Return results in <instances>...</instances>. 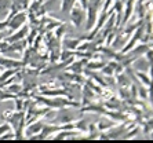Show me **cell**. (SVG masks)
<instances>
[{
    "instance_id": "cell-20",
    "label": "cell",
    "mask_w": 153,
    "mask_h": 143,
    "mask_svg": "<svg viewBox=\"0 0 153 143\" xmlns=\"http://www.w3.org/2000/svg\"><path fill=\"white\" fill-rule=\"evenodd\" d=\"M106 106L108 107H112V109H120L121 102L119 99H116V98H111V99H109V102H106Z\"/></svg>"
},
{
    "instance_id": "cell-23",
    "label": "cell",
    "mask_w": 153,
    "mask_h": 143,
    "mask_svg": "<svg viewBox=\"0 0 153 143\" xmlns=\"http://www.w3.org/2000/svg\"><path fill=\"white\" fill-rule=\"evenodd\" d=\"M4 37H3V35H0V41H1V40H3Z\"/></svg>"
},
{
    "instance_id": "cell-21",
    "label": "cell",
    "mask_w": 153,
    "mask_h": 143,
    "mask_svg": "<svg viewBox=\"0 0 153 143\" xmlns=\"http://www.w3.org/2000/svg\"><path fill=\"white\" fill-rule=\"evenodd\" d=\"M10 124H0V136L3 135L4 132H7V131H10Z\"/></svg>"
},
{
    "instance_id": "cell-5",
    "label": "cell",
    "mask_w": 153,
    "mask_h": 143,
    "mask_svg": "<svg viewBox=\"0 0 153 143\" xmlns=\"http://www.w3.org/2000/svg\"><path fill=\"white\" fill-rule=\"evenodd\" d=\"M0 68L4 69H13V68H24V63H22L21 59H14L11 57H0Z\"/></svg>"
},
{
    "instance_id": "cell-7",
    "label": "cell",
    "mask_w": 153,
    "mask_h": 143,
    "mask_svg": "<svg viewBox=\"0 0 153 143\" xmlns=\"http://www.w3.org/2000/svg\"><path fill=\"white\" fill-rule=\"evenodd\" d=\"M43 125H44V122L43 121H32V122H29L28 127H25V129H24V133H25V138L26 139H29L32 135H36V133H39L40 131H42L43 128Z\"/></svg>"
},
{
    "instance_id": "cell-16",
    "label": "cell",
    "mask_w": 153,
    "mask_h": 143,
    "mask_svg": "<svg viewBox=\"0 0 153 143\" xmlns=\"http://www.w3.org/2000/svg\"><path fill=\"white\" fill-rule=\"evenodd\" d=\"M88 124L90 122H87V120L80 118V120H79L76 124H73V125H75V128L79 129L80 132H87V131H88Z\"/></svg>"
},
{
    "instance_id": "cell-17",
    "label": "cell",
    "mask_w": 153,
    "mask_h": 143,
    "mask_svg": "<svg viewBox=\"0 0 153 143\" xmlns=\"http://www.w3.org/2000/svg\"><path fill=\"white\" fill-rule=\"evenodd\" d=\"M6 91H8L10 94H13V95H15V97H17L18 94L22 91V86H19V84H7Z\"/></svg>"
},
{
    "instance_id": "cell-19",
    "label": "cell",
    "mask_w": 153,
    "mask_h": 143,
    "mask_svg": "<svg viewBox=\"0 0 153 143\" xmlns=\"http://www.w3.org/2000/svg\"><path fill=\"white\" fill-rule=\"evenodd\" d=\"M10 99H15V95H13V94H10L8 91H6V89H0V102L1 100H10Z\"/></svg>"
},
{
    "instance_id": "cell-4",
    "label": "cell",
    "mask_w": 153,
    "mask_h": 143,
    "mask_svg": "<svg viewBox=\"0 0 153 143\" xmlns=\"http://www.w3.org/2000/svg\"><path fill=\"white\" fill-rule=\"evenodd\" d=\"M150 66H152V62H149L145 57H138L137 59L131 62V69L134 72H149Z\"/></svg>"
},
{
    "instance_id": "cell-9",
    "label": "cell",
    "mask_w": 153,
    "mask_h": 143,
    "mask_svg": "<svg viewBox=\"0 0 153 143\" xmlns=\"http://www.w3.org/2000/svg\"><path fill=\"white\" fill-rule=\"evenodd\" d=\"M87 58H84V59H80V61H72V63L68 66V70H71L72 73H75V74H82L83 72H84L85 69V63H87Z\"/></svg>"
},
{
    "instance_id": "cell-13",
    "label": "cell",
    "mask_w": 153,
    "mask_h": 143,
    "mask_svg": "<svg viewBox=\"0 0 153 143\" xmlns=\"http://www.w3.org/2000/svg\"><path fill=\"white\" fill-rule=\"evenodd\" d=\"M42 95H44V97H69V94L65 91V89H47V91H44V89H42Z\"/></svg>"
},
{
    "instance_id": "cell-22",
    "label": "cell",
    "mask_w": 153,
    "mask_h": 143,
    "mask_svg": "<svg viewBox=\"0 0 153 143\" xmlns=\"http://www.w3.org/2000/svg\"><path fill=\"white\" fill-rule=\"evenodd\" d=\"M7 28H8V19L6 18L4 21H0V32H3V30H6Z\"/></svg>"
},
{
    "instance_id": "cell-12",
    "label": "cell",
    "mask_w": 153,
    "mask_h": 143,
    "mask_svg": "<svg viewBox=\"0 0 153 143\" xmlns=\"http://www.w3.org/2000/svg\"><path fill=\"white\" fill-rule=\"evenodd\" d=\"M61 6V1L59 0H48L47 3H42V7L44 10V13H50V11H54V10H58Z\"/></svg>"
},
{
    "instance_id": "cell-18",
    "label": "cell",
    "mask_w": 153,
    "mask_h": 143,
    "mask_svg": "<svg viewBox=\"0 0 153 143\" xmlns=\"http://www.w3.org/2000/svg\"><path fill=\"white\" fill-rule=\"evenodd\" d=\"M113 125H114V121H113V120H106L105 122H102V121L98 122V124H97V128H98V129H102V131H105V129L112 128Z\"/></svg>"
},
{
    "instance_id": "cell-14",
    "label": "cell",
    "mask_w": 153,
    "mask_h": 143,
    "mask_svg": "<svg viewBox=\"0 0 153 143\" xmlns=\"http://www.w3.org/2000/svg\"><path fill=\"white\" fill-rule=\"evenodd\" d=\"M135 76H137V79L141 80V83H142L143 86L148 87V88H150L152 81H150L149 74H146V72H135Z\"/></svg>"
},
{
    "instance_id": "cell-15",
    "label": "cell",
    "mask_w": 153,
    "mask_h": 143,
    "mask_svg": "<svg viewBox=\"0 0 153 143\" xmlns=\"http://www.w3.org/2000/svg\"><path fill=\"white\" fill-rule=\"evenodd\" d=\"M105 62L102 61H87L85 63V69L87 70H101L103 68Z\"/></svg>"
},
{
    "instance_id": "cell-8",
    "label": "cell",
    "mask_w": 153,
    "mask_h": 143,
    "mask_svg": "<svg viewBox=\"0 0 153 143\" xmlns=\"http://www.w3.org/2000/svg\"><path fill=\"white\" fill-rule=\"evenodd\" d=\"M54 140H62V139H82L79 136V131H71V129H61V132L53 136Z\"/></svg>"
},
{
    "instance_id": "cell-1",
    "label": "cell",
    "mask_w": 153,
    "mask_h": 143,
    "mask_svg": "<svg viewBox=\"0 0 153 143\" xmlns=\"http://www.w3.org/2000/svg\"><path fill=\"white\" fill-rule=\"evenodd\" d=\"M35 100L43 103L44 106H47L48 109H62V107H68V106H79L77 102L73 100H68L66 98H47L44 95H37L35 97Z\"/></svg>"
},
{
    "instance_id": "cell-6",
    "label": "cell",
    "mask_w": 153,
    "mask_h": 143,
    "mask_svg": "<svg viewBox=\"0 0 153 143\" xmlns=\"http://www.w3.org/2000/svg\"><path fill=\"white\" fill-rule=\"evenodd\" d=\"M82 40H87V37H82V39H71V37H65L61 39V47H64V50L69 51H76L79 44L82 43Z\"/></svg>"
},
{
    "instance_id": "cell-2",
    "label": "cell",
    "mask_w": 153,
    "mask_h": 143,
    "mask_svg": "<svg viewBox=\"0 0 153 143\" xmlns=\"http://www.w3.org/2000/svg\"><path fill=\"white\" fill-rule=\"evenodd\" d=\"M8 19V30L10 33H13L14 30L19 29L22 25H25L28 22V13L26 11H19V13H15V14H8L7 15Z\"/></svg>"
},
{
    "instance_id": "cell-10",
    "label": "cell",
    "mask_w": 153,
    "mask_h": 143,
    "mask_svg": "<svg viewBox=\"0 0 153 143\" xmlns=\"http://www.w3.org/2000/svg\"><path fill=\"white\" fill-rule=\"evenodd\" d=\"M124 43H126V36L123 35V33H119V35H116L113 39H112L109 47L114 51H120L121 48H123V46H124Z\"/></svg>"
},
{
    "instance_id": "cell-3",
    "label": "cell",
    "mask_w": 153,
    "mask_h": 143,
    "mask_svg": "<svg viewBox=\"0 0 153 143\" xmlns=\"http://www.w3.org/2000/svg\"><path fill=\"white\" fill-rule=\"evenodd\" d=\"M69 19L76 28L83 26V24L85 22V8H83L80 4L76 3L69 13Z\"/></svg>"
},
{
    "instance_id": "cell-11",
    "label": "cell",
    "mask_w": 153,
    "mask_h": 143,
    "mask_svg": "<svg viewBox=\"0 0 153 143\" xmlns=\"http://www.w3.org/2000/svg\"><path fill=\"white\" fill-rule=\"evenodd\" d=\"M76 3H77V0H61V6H59L61 13L62 14H69Z\"/></svg>"
}]
</instances>
